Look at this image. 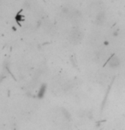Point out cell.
<instances>
[{
    "label": "cell",
    "mask_w": 125,
    "mask_h": 130,
    "mask_svg": "<svg viewBox=\"0 0 125 130\" xmlns=\"http://www.w3.org/2000/svg\"><path fill=\"white\" fill-rule=\"evenodd\" d=\"M46 90V85H42V86H41V88L40 89V91H39V93H38V97L39 98H42L44 96V94H45Z\"/></svg>",
    "instance_id": "1"
}]
</instances>
